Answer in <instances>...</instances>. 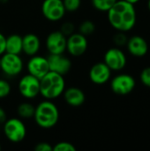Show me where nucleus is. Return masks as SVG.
<instances>
[{
  "label": "nucleus",
  "instance_id": "nucleus-1",
  "mask_svg": "<svg viewBox=\"0 0 150 151\" xmlns=\"http://www.w3.org/2000/svg\"><path fill=\"white\" fill-rule=\"evenodd\" d=\"M107 15L111 26L117 31L125 33L133 29L137 20L134 4L125 0H117Z\"/></svg>",
  "mask_w": 150,
  "mask_h": 151
},
{
  "label": "nucleus",
  "instance_id": "nucleus-2",
  "mask_svg": "<svg viewBox=\"0 0 150 151\" xmlns=\"http://www.w3.org/2000/svg\"><path fill=\"white\" fill-rule=\"evenodd\" d=\"M38 127L43 129L54 127L59 120V111L57 106L51 100L45 99L41 102L34 111L33 118Z\"/></svg>",
  "mask_w": 150,
  "mask_h": 151
},
{
  "label": "nucleus",
  "instance_id": "nucleus-3",
  "mask_svg": "<svg viewBox=\"0 0 150 151\" xmlns=\"http://www.w3.org/2000/svg\"><path fill=\"white\" fill-rule=\"evenodd\" d=\"M65 81L63 75L50 71L40 79V95L47 100H54L63 95Z\"/></svg>",
  "mask_w": 150,
  "mask_h": 151
},
{
  "label": "nucleus",
  "instance_id": "nucleus-4",
  "mask_svg": "<svg viewBox=\"0 0 150 151\" xmlns=\"http://www.w3.org/2000/svg\"><path fill=\"white\" fill-rule=\"evenodd\" d=\"M3 131L8 141L13 143L22 142L27 135V128L20 119H7L3 124Z\"/></svg>",
  "mask_w": 150,
  "mask_h": 151
},
{
  "label": "nucleus",
  "instance_id": "nucleus-5",
  "mask_svg": "<svg viewBox=\"0 0 150 151\" xmlns=\"http://www.w3.org/2000/svg\"><path fill=\"white\" fill-rule=\"evenodd\" d=\"M24 67L23 61L19 55L4 52L0 56V69L10 77L19 75Z\"/></svg>",
  "mask_w": 150,
  "mask_h": 151
},
{
  "label": "nucleus",
  "instance_id": "nucleus-6",
  "mask_svg": "<svg viewBox=\"0 0 150 151\" xmlns=\"http://www.w3.org/2000/svg\"><path fill=\"white\" fill-rule=\"evenodd\" d=\"M18 89L21 96L26 99H34L40 95V80L29 73L20 78Z\"/></svg>",
  "mask_w": 150,
  "mask_h": 151
},
{
  "label": "nucleus",
  "instance_id": "nucleus-7",
  "mask_svg": "<svg viewBox=\"0 0 150 151\" xmlns=\"http://www.w3.org/2000/svg\"><path fill=\"white\" fill-rule=\"evenodd\" d=\"M136 85L134 78L127 73L115 76L111 81V88L118 96H126L133 91Z\"/></svg>",
  "mask_w": 150,
  "mask_h": 151
},
{
  "label": "nucleus",
  "instance_id": "nucleus-8",
  "mask_svg": "<svg viewBox=\"0 0 150 151\" xmlns=\"http://www.w3.org/2000/svg\"><path fill=\"white\" fill-rule=\"evenodd\" d=\"M42 12L46 19L56 22L64 18L66 11L62 0H43Z\"/></svg>",
  "mask_w": 150,
  "mask_h": 151
},
{
  "label": "nucleus",
  "instance_id": "nucleus-9",
  "mask_svg": "<svg viewBox=\"0 0 150 151\" xmlns=\"http://www.w3.org/2000/svg\"><path fill=\"white\" fill-rule=\"evenodd\" d=\"M88 42L87 36L80 33H72L66 37V51L73 57L84 55L88 50Z\"/></svg>",
  "mask_w": 150,
  "mask_h": 151
},
{
  "label": "nucleus",
  "instance_id": "nucleus-10",
  "mask_svg": "<svg viewBox=\"0 0 150 151\" xmlns=\"http://www.w3.org/2000/svg\"><path fill=\"white\" fill-rule=\"evenodd\" d=\"M103 62L111 71H120L126 65V56L118 47L109 49L103 57Z\"/></svg>",
  "mask_w": 150,
  "mask_h": 151
},
{
  "label": "nucleus",
  "instance_id": "nucleus-11",
  "mask_svg": "<svg viewBox=\"0 0 150 151\" xmlns=\"http://www.w3.org/2000/svg\"><path fill=\"white\" fill-rule=\"evenodd\" d=\"M45 44L50 54H63L66 50V36L59 30L53 31L48 35Z\"/></svg>",
  "mask_w": 150,
  "mask_h": 151
},
{
  "label": "nucleus",
  "instance_id": "nucleus-12",
  "mask_svg": "<svg viewBox=\"0 0 150 151\" xmlns=\"http://www.w3.org/2000/svg\"><path fill=\"white\" fill-rule=\"evenodd\" d=\"M27 69L28 73L38 78L42 79L47 73L50 72V66L47 58L39 55H34L30 58L27 64Z\"/></svg>",
  "mask_w": 150,
  "mask_h": 151
},
{
  "label": "nucleus",
  "instance_id": "nucleus-13",
  "mask_svg": "<svg viewBox=\"0 0 150 151\" xmlns=\"http://www.w3.org/2000/svg\"><path fill=\"white\" fill-rule=\"evenodd\" d=\"M50 71L65 76L72 69V61L63 54H50L47 58Z\"/></svg>",
  "mask_w": 150,
  "mask_h": 151
},
{
  "label": "nucleus",
  "instance_id": "nucleus-14",
  "mask_svg": "<svg viewBox=\"0 0 150 151\" xmlns=\"http://www.w3.org/2000/svg\"><path fill=\"white\" fill-rule=\"evenodd\" d=\"M89 80L96 85L107 83L111 76V70L104 62H99L92 65L89 70Z\"/></svg>",
  "mask_w": 150,
  "mask_h": 151
},
{
  "label": "nucleus",
  "instance_id": "nucleus-15",
  "mask_svg": "<svg viewBox=\"0 0 150 151\" xmlns=\"http://www.w3.org/2000/svg\"><path fill=\"white\" fill-rule=\"evenodd\" d=\"M128 52L137 58L144 57L149 51V44L146 39L141 35H133L130 37L126 42Z\"/></svg>",
  "mask_w": 150,
  "mask_h": 151
},
{
  "label": "nucleus",
  "instance_id": "nucleus-16",
  "mask_svg": "<svg viewBox=\"0 0 150 151\" xmlns=\"http://www.w3.org/2000/svg\"><path fill=\"white\" fill-rule=\"evenodd\" d=\"M65 103L72 107L81 106L86 101L85 93L77 87H70L65 88L63 93Z\"/></svg>",
  "mask_w": 150,
  "mask_h": 151
},
{
  "label": "nucleus",
  "instance_id": "nucleus-17",
  "mask_svg": "<svg viewBox=\"0 0 150 151\" xmlns=\"http://www.w3.org/2000/svg\"><path fill=\"white\" fill-rule=\"evenodd\" d=\"M40 47L41 41L36 35L29 33L22 37V52L27 56L36 55L40 50Z\"/></svg>",
  "mask_w": 150,
  "mask_h": 151
},
{
  "label": "nucleus",
  "instance_id": "nucleus-18",
  "mask_svg": "<svg viewBox=\"0 0 150 151\" xmlns=\"http://www.w3.org/2000/svg\"><path fill=\"white\" fill-rule=\"evenodd\" d=\"M5 52L20 55L22 52V36L17 34L7 36L5 42Z\"/></svg>",
  "mask_w": 150,
  "mask_h": 151
},
{
  "label": "nucleus",
  "instance_id": "nucleus-19",
  "mask_svg": "<svg viewBox=\"0 0 150 151\" xmlns=\"http://www.w3.org/2000/svg\"><path fill=\"white\" fill-rule=\"evenodd\" d=\"M34 111H35V107L32 104L27 102L19 104L17 108V113L19 117L24 119H33L34 115Z\"/></svg>",
  "mask_w": 150,
  "mask_h": 151
},
{
  "label": "nucleus",
  "instance_id": "nucleus-20",
  "mask_svg": "<svg viewBox=\"0 0 150 151\" xmlns=\"http://www.w3.org/2000/svg\"><path fill=\"white\" fill-rule=\"evenodd\" d=\"M91 2L95 9L99 12H107L117 2V0H91Z\"/></svg>",
  "mask_w": 150,
  "mask_h": 151
},
{
  "label": "nucleus",
  "instance_id": "nucleus-21",
  "mask_svg": "<svg viewBox=\"0 0 150 151\" xmlns=\"http://www.w3.org/2000/svg\"><path fill=\"white\" fill-rule=\"evenodd\" d=\"M95 25L92 20L89 19L82 21L79 27V33H80L85 36L91 35L92 34L95 33Z\"/></svg>",
  "mask_w": 150,
  "mask_h": 151
},
{
  "label": "nucleus",
  "instance_id": "nucleus-22",
  "mask_svg": "<svg viewBox=\"0 0 150 151\" xmlns=\"http://www.w3.org/2000/svg\"><path fill=\"white\" fill-rule=\"evenodd\" d=\"M65 9L68 12H74L78 11L81 5V0H62Z\"/></svg>",
  "mask_w": 150,
  "mask_h": 151
},
{
  "label": "nucleus",
  "instance_id": "nucleus-23",
  "mask_svg": "<svg viewBox=\"0 0 150 151\" xmlns=\"http://www.w3.org/2000/svg\"><path fill=\"white\" fill-rule=\"evenodd\" d=\"M76 147L68 142H59L53 146V151H75Z\"/></svg>",
  "mask_w": 150,
  "mask_h": 151
},
{
  "label": "nucleus",
  "instance_id": "nucleus-24",
  "mask_svg": "<svg viewBox=\"0 0 150 151\" xmlns=\"http://www.w3.org/2000/svg\"><path fill=\"white\" fill-rule=\"evenodd\" d=\"M11 91V84L4 79H0V99L7 97Z\"/></svg>",
  "mask_w": 150,
  "mask_h": 151
},
{
  "label": "nucleus",
  "instance_id": "nucleus-25",
  "mask_svg": "<svg viewBox=\"0 0 150 151\" xmlns=\"http://www.w3.org/2000/svg\"><path fill=\"white\" fill-rule=\"evenodd\" d=\"M74 30H75V27H74L73 23L70 22V21H66V22L62 24L59 31L67 37V36L71 35L72 33H74Z\"/></svg>",
  "mask_w": 150,
  "mask_h": 151
},
{
  "label": "nucleus",
  "instance_id": "nucleus-26",
  "mask_svg": "<svg viewBox=\"0 0 150 151\" xmlns=\"http://www.w3.org/2000/svg\"><path fill=\"white\" fill-rule=\"evenodd\" d=\"M127 41H128V38L126 35L125 32L118 31V33L113 37V42L117 46H123V45L126 44Z\"/></svg>",
  "mask_w": 150,
  "mask_h": 151
},
{
  "label": "nucleus",
  "instance_id": "nucleus-27",
  "mask_svg": "<svg viewBox=\"0 0 150 151\" xmlns=\"http://www.w3.org/2000/svg\"><path fill=\"white\" fill-rule=\"evenodd\" d=\"M141 81L145 86L150 88V66L144 68L141 73Z\"/></svg>",
  "mask_w": 150,
  "mask_h": 151
},
{
  "label": "nucleus",
  "instance_id": "nucleus-28",
  "mask_svg": "<svg viewBox=\"0 0 150 151\" xmlns=\"http://www.w3.org/2000/svg\"><path fill=\"white\" fill-rule=\"evenodd\" d=\"M34 149L36 151H53V146H51L48 142H42L37 143Z\"/></svg>",
  "mask_w": 150,
  "mask_h": 151
},
{
  "label": "nucleus",
  "instance_id": "nucleus-29",
  "mask_svg": "<svg viewBox=\"0 0 150 151\" xmlns=\"http://www.w3.org/2000/svg\"><path fill=\"white\" fill-rule=\"evenodd\" d=\"M5 42L6 37L0 32V56H2L5 52Z\"/></svg>",
  "mask_w": 150,
  "mask_h": 151
},
{
  "label": "nucleus",
  "instance_id": "nucleus-30",
  "mask_svg": "<svg viewBox=\"0 0 150 151\" xmlns=\"http://www.w3.org/2000/svg\"><path fill=\"white\" fill-rule=\"evenodd\" d=\"M6 119H7V114H6L4 109L0 106V125L1 124L3 125L5 122Z\"/></svg>",
  "mask_w": 150,
  "mask_h": 151
},
{
  "label": "nucleus",
  "instance_id": "nucleus-31",
  "mask_svg": "<svg viewBox=\"0 0 150 151\" xmlns=\"http://www.w3.org/2000/svg\"><path fill=\"white\" fill-rule=\"evenodd\" d=\"M125 1H126V2H128V3H130V4H137L138 2H140L141 0H125Z\"/></svg>",
  "mask_w": 150,
  "mask_h": 151
},
{
  "label": "nucleus",
  "instance_id": "nucleus-32",
  "mask_svg": "<svg viewBox=\"0 0 150 151\" xmlns=\"http://www.w3.org/2000/svg\"><path fill=\"white\" fill-rule=\"evenodd\" d=\"M9 0H0V3L1 4H6Z\"/></svg>",
  "mask_w": 150,
  "mask_h": 151
},
{
  "label": "nucleus",
  "instance_id": "nucleus-33",
  "mask_svg": "<svg viewBox=\"0 0 150 151\" xmlns=\"http://www.w3.org/2000/svg\"><path fill=\"white\" fill-rule=\"evenodd\" d=\"M148 8H149V10L150 12V0L148 1Z\"/></svg>",
  "mask_w": 150,
  "mask_h": 151
},
{
  "label": "nucleus",
  "instance_id": "nucleus-34",
  "mask_svg": "<svg viewBox=\"0 0 150 151\" xmlns=\"http://www.w3.org/2000/svg\"><path fill=\"white\" fill-rule=\"evenodd\" d=\"M0 150H1V145H0Z\"/></svg>",
  "mask_w": 150,
  "mask_h": 151
},
{
  "label": "nucleus",
  "instance_id": "nucleus-35",
  "mask_svg": "<svg viewBox=\"0 0 150 151\" xmlns=\"http://www.w3.org/2000/svg\"><path fill=\"white\" fill-rule=\"evenodd\" d=\"M0 71H1V69H0Z\"/></svg>",
  "mask_w": 150,
  "mask_h": 151
}]
</instances>
